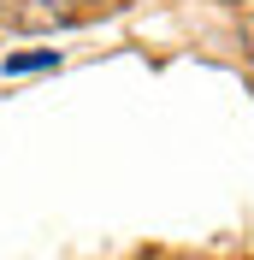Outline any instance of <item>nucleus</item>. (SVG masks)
<instances>
[{"label": "nucleus", "instance_id": "nucleus-1", "mask_svg": "<svg viewBox=\"0 0 254 260\" xmlns=\"http://www.w3.org/2000/svg\"><path fill=\"white\" fill-rule=\"evenodd\" d=\"M0 24H12V30H59L65 12L53 0H0Z\"/></svg>", "mask_w": 254, "mask_h": 260}, {"label": "nucleus", "instance_id": "nucleus-2", "mask_svg": "<svg viewBox=\"0 0 254 260\" xmlns=\"http://www.w3.org/2000/svg\"><path fill=\"white\" fill-rule=\"evenodd\" d=\"M42 65H59V53H53V48H42V53H12L6 71H42Z\"/></svg>", "mask_w": 254, "mask_h": 260}]
</instances>
